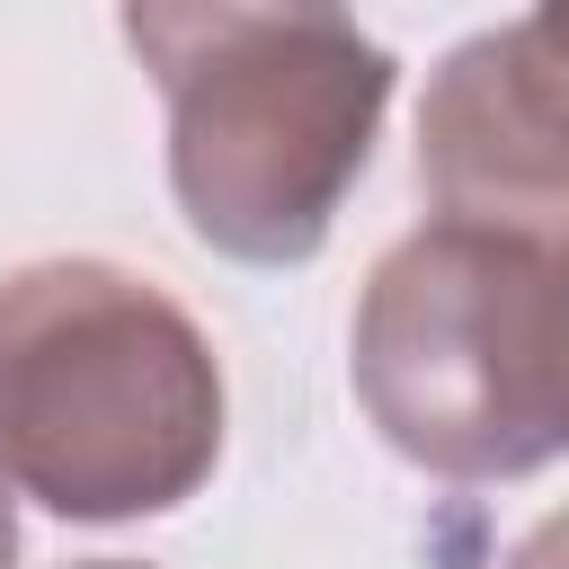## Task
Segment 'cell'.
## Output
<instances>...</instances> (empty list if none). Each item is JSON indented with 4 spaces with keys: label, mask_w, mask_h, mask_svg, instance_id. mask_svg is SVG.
Listing matches in <instances>:
<instances>
[{
    "label": "cell",
    "mask_w": 569,
    "mask_h": 569,
    "mask_svg": "<svg viewBox=\"0 0 569 569\" xmlns=\"http://www.w3.org/2000/svg\"><path fill=\"white\" fill-rule=\"evenodd\" d=\"M542 347H551V400L569 427V240H551V284H542Z\"/></svg>",
    "instance_id": "5b68a950"
},
{
    "label": "cell",
    "mask_w": 569,
    "mask_h": 569,
    "mask_svg": "<svg viewBox=\"0 0 569 569\" xmlns=\"http://www.w3.org/2000/svg\"><path fill=\"white\" fill-rule=\"evenodd\" d=\"M418 187L445 222L569 240V53L533 18L436 62L418 98Z\"/></svg>",
    "instance_id": "277c9868"
},
{
    "label": "cell",
    "mask_w": 569,
    "mask_h": 569,
    "mask_svg": "<svg viewBox=\"0 0 569 569\" xmlns=\"http://www.w3.org/2000/svg\"><path fill=\"white\" fill-rule=\"evenodd\" d=\"M0 569H18V489L0 471Z\"/></svg>",
    "instance_id": "52a82bcc"
},
{
    "label": "cell",
    "mask_w": 569,
    "mask_h": 569,
    "mask_svg": "<svg viewBox=\"0 0 569 569\" xmlns=\"http://www.w3.org/2000/svg\"><path fill=\"white\" fill-rule=\"evenodd\" d=\"M507 569H569V507H560V516H542V525L507 551Z\"/></svg>",
    "instance_id": "8992f818"
},
{
    "label": "cell",
    "mask_w": 569,
    "mask_h": 569,
    "mask_svg": "<svg viewBox=\"0 0 569 569\" xmlns=\"http://www.w3.org/2000/svg\"><path fill=\"white\" fill-rule=\"evenodd\" d=\"M533 27H542L560 53H569V0H542V9H533Z\"/></svg>",
    "instance_id": "ba28073f"
},
{
    "label": "cell",
    "mask_w": 569,
    "mask_h": 569,
    "mask_svg": "<svg viewBox=\"0 0 569 569\" xmlns=\"http://www.w3.org/2000/svg\"><path fill=\"white\" fill-rule=\"evenodd\" d=\"M551 240L427 222L391 240L356 302V400L436 480H525L569 453L542 347Z\"/></svg>",
    "instance_id": "3957f363"
},
{
    "label": "cell",
    "mask_w": 569,
    "mask_h": 569,
    "mask_svg": "<svg viewBox=\"0 0 569 569\" xmlns=\"http://www.w3.org/2000/svg\"><path fill=\"white\" fill-rule=\"evenodd\" d=\"M124 44L169 98L187 231L240 267H302L373 160L400 62L347 0H124Z\"/></svg>",
    "instance_id": "6da1fadb"
},
{
    "label": "cell",
    "mask_w": 569,
    "mask_h": 569,
    "mask_svg": "<svg viewBox=\"0 0 569 569\" xmlns=\"http://www.w3.org/2000/svg\"><path fill=\"white\" fill-rule=\"evenodd\" d=\"M222 462L213 338L116 258L0 276V471L71 525L187 507Z\"/></svg>",
    "instance_id": "7a4b0ae2"
},
{
    "label": "cell",
    "mask_w": 569,
    "mask_h": 569,
    "mask_svg": "<svg viewBox=\"0 0 569 569\" xmlns=\"http://www.w3.org/2000/svg\"><path fill=\"white\" fill-rule=\"evenodd\" d=\"M80 569H142V560H80Z\"/></svg>",
    "instance_id": "9c48e42d"
}]
</instances>
